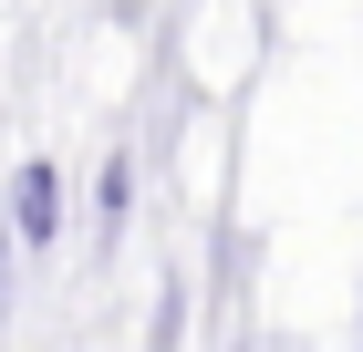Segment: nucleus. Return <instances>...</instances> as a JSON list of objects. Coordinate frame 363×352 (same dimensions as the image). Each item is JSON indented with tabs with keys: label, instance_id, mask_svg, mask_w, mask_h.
Segmentation results:
<instances>
[{
	"label": "nucleus",
	"instance_id": "1",
	"mask_svg": "<svg viewBox=\"0 0 363 352\" xmlns=\"http://www.w3.org/2000/svg\"><path fill=\"white\" fill-rule=\"evenodd\" d=\"M62 217H73V208H62V166H52V156H31L21 176H11V217H0V228H11L21 249H52V239H62Z\"/></svg>",
	"mask_w": 363,
	"mask_h": 352
},
{
	"label": "nucleus",
	"instance_id": "2",
	"mask_svg": "<svg viewBox=\"0 0 363 352\" xmlns=\"http://www.w3.org/2000/svg\"><path fill=\"white\" fill-rule=\"evenodd\" d=\"M125 217H135V166L125 156H104V176H94V239H125Z\"/></svg>",
	"mask_w": 363,
	"mask_h": 352
},
{
	"label": "nucleus",
	"instance_id": "3",
	"mask_svg": "<svg viewBox=\"0 0 363 352\" xmlns=\"http://www.w3.org/2000/svg\"><path fill=\"white\" fill-rule=\"evenodd\" d=\"M11 259H21V239L0 228V311H11Z\"/></svg>",
	"mask_w": 363,
	"mask_h": 352
}]
</instances>
